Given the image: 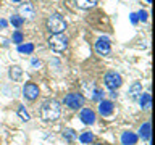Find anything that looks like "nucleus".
<instances>
[{
	"label": "nucleus",
	"instance_id": "20",
	"mask_svg": "<svg viewBox=\"0 0 155 145\" xmlns=\"http://www.w3.org/2000/svg\"><path fill=\"white\" fill-rule=\"evenodd\" d=\"M10 21H12V24H13L15 27H21L23 23H24V19H23L21 16H12V19H10Z\"/></svg>",
	"mask_w": 155,
	"mask_h": 145
},
{
	"label": "nucleus",
	"instance_id": "4",
	"mask_svg": "<svg viewBox=\"0 0 155 145\" xmlns=\"http://www.w3.org/2000/svg\"><path fill=\"white\" fill-rule=\"evenodd\" d=\"M104 81H105V85L108 87L110 90H116L121 84H123V79H121V76H120L116 71L107 72L105 77H104Z\"/></svg>",
	"mask_w": 155,
	"mask_h": 145
},
{
	"label": "nucleus",
	"instance_id": "3",
	"mask_svg": "<svg viewBox=\"0 0 155 145\" xmlns=\"http://www.w3.org/2000/svg\"><path fill=\"white\" fill-rule=\"evenodd\" d=\"M48 45H50L52 50L55 52H63L68 47V37L65 34H53V36L48 39Z\"/></svg>",
	"mask_w": 155,
	"mask_h": 145
},
{
	"label": "nucleus",
	"instance_id": "26",
	"mask_svg": "<svg viewBox=\"0 0 155 145\" xmlns=\"http://www.w3.org/2000/svg\"><path fill=\"white\" fill-rule=\"evenodd\" d=\"M0 27H2V29L7 27V21H5V19H0Z\"/></svg>",
	"mask_w": 155,
	"mask_h": 145
},
{
	"label": "nucleus",
	"instance_id": "15",
	"mask_svg": "<svg viewBox=\"0 0 155 145\" xmlns=\"http://www.w3.org/2000/svg\"><path fill=\"white\" fill-rule=\"evenodd\" d=\"M97 0H76V5L82 10H89L92 7H95Z\"/></svg>",
	"mask_w": 155,
	"mask_h": 145
},
{
	"label": "nucleus",
	"instance_id": "18",
	"mask_svg": "<svg viewBox=\"0 0 155 145\" xmlns=\"http://www.w3.org/2000/svg\"><path fill=\"white\" fill-rule=\"evenodd\" d=\"M63 137H65L66 140H70V142H73V140L78 137V134L73 129H65V130H63Z\"/></svg>",
	"mask_w": 155,
	"mask_h": 145
},
{
	"label": "nucleus",
	"instance_id": "13",
	"mask_svg": "<svg viewBox=\"0 0 155 145\" xmlns=\"http://www.w3.org/2000/svg\"><path fill=\"white\" fill-rule=\"evenodd\" d=\"M139 102H140V108L142 110H150V106H152V97H150V94H140Z\"/></svg>",
	"mask_w": 155,
	"mask_h": 145
},
{
	"label": "nucleus",
	"instance_id": "11",
	"mask_svg": "<svg viewBox=\"0 0 155 145\" xmlns=\"http://www.w3.org/2000/svg\"><path fill=\"white\" fill-rule=\"evenodd\" d=\"M137 134L134 132H123V135H121V143L123 145H136V142H137Z\"/></svg>",
	"mask_w": 155,
	"mask_h": 145
},
{
	"label": "nucleus",
	"instance_id": "1",
	"mask_svg": "<svg viewBox=\"0 0 155 145\" xmlns=\"http://www.w3.org/2000/svg\"><path fill=\"white\" fill-rule=\"evenodd\" d=\"M61 114V108L60 103L57 100H47L44 102V105L41 106V118L44 121H57Z\"/></svg>",
	"mask_w": 155,
	"mask_h": 145
},
{
	"label": "nucleus",
	"instance_id": "7",
	"mask_svg": "<svg viewBox=\"0 0 155 145\" xmlns=\"http://www.w3.org/2000/svg\"><path fill=\"white\" fill-rule=\"evenodd\" d=\"M23 95L26 97L28 100H36L37 95H39V87L36 84H32V82H28L23 89Z\"/></svg>",
	"mask_w": 155,
	"mask_h": 145
},
{
	"label": "nucleus",
	"instance_id": "16",
	"mask_svg": "<svg viewBox=\"0 0 155 145\" xmlns=\"http://www.w3.org/2000/svg\"><path fill=\"white\" fill-rule=\"evenodd\" d=\"M21 74H23V71H21L19 66H12L10 68V77H12L13 81H19L21 79Z\"/></svg>",
	"mask_w": 155,
	"mask_h": 145
},
{
	"label": "nucleus",
	"instance_id": "17",
	"mask_svg": "<svg viewBox=\"0 0 155 145\" xmlns=\"http://www.w3.org/2000/svg\"><path fill=\"white\" fill-rule=\"evenodd\" d=\"M18 52L19 53H32L34 52V45H32V44H19V45H18Z\"/></svg>",
	"mask_w": 155,
	"mask_h": 145
},
{
	"label": "nucleus",
	"instance_id": "30",
	"mask_svg": "<svg viewBox=\"0 0 155 145\" xmlns=\"http://www.w3.org/2000/svg\"><path fill=\"white\" fill-rule=\"evenodd\" d=\"M95 145H102V143H95Z\"/></svg>",
	"mask_w": 155,
	"mask_h": 145
},
{
	"label": "nucleus",
	"instance_id": "8",
	"mask_svg": "<svg viewBox=\"0 0 155 145\" xmlns=\"http://www.w3.org/2000/svg\"><path fill=\"white\" fill-rule=\"evenodd\" d=\"M18 13H19V16H21L23 19H24V18L31 19V18H34V16H36V10H34L32 3H28V2H26V3H23L21 7H19Z\"/></svg>",
	"mask_w": 155,
	"mask_h": 145
},
{
	"label": "nucleus",
	"instance_id": "12",
	"mask_svg": "<svg viewBox=\"0 0 155 145\" xmlns=\"http://www.w3.org/2000/svg\"><path fill=\"white\" fill-rule=\"evenodd\" d=\"M140 94H142V85H140V82H134V84L129 87V98L137 100L140 97Z\"/></svg>",
	"mask_w": 155,
	"mask_h": 145
},
{
	"label": "nucleus",
	"instance_id": "29",
	"mask_svg": "<svg viewBox=\"0 0 155 145\" xmlns=\"http://www.w3.org/2000/svg\"><path fill=\"white\" fill-rule=\"evenodd\" d=\"M147 2H149V3H150V2H152V0H147Z\"/></svg>",
	"mask_w": 155,
	"mask_h": 145
},
{
	"label": "nucleus",
	"instance_id": "10",
	"mask_svg": "<svg viewBox=\"0 0 155 145\" xmlns=\"http://www.w3.org/2000/svg\"><path fill=\"white\" fill-rule=\"evenodd\" d=\"M79 118L81 121L84 124H94V121H95V113L92 111L91 108H84L81 111V114H79Z\"/></svg>",
	"mask_w": 155,
	"mask_h": 145
},
{
	"label": "nucleus",
	"instance_id": "9",
	"mask_svg": "<svg viewBox=\"0 0 155 145\" xmlns=\"http://www.w3.org/2000/svg\"><path fill=\"white\" fill-rule=\"evenodd\" d=\"M99 113L102 116H110L113 113V102L110 100H100L99 103Z\"/></svg>",
	"mask_w": 155,
	"mask_h": 145
},
{
	"label": "nucleus",
	"instance_id": "19",
	"mask_svg": "<svg viewBox=\"0 0 155 145\" xmlns=\"http://www.w3.org/2000/svg\"><path fill=\"white\" fill-rule=\"evenodd\" d=\"M79 140L82 143H91L92 140H94V135H92V132H82L79 135Z\"/></svg>",
	"mask_w": 155,
	"mask_h": 145
},
{
	"label": "nucleus",
	"instance_id": "22",
	"mask_svg": "<svg viewBox=\"0 0 155 145\" xmlns=\"http://www.w3.org/2000/svg\"><path fill=\"white\" fill-rule=\"evenodd\" d=\"M13 42H15V44H21V42H23V34L19 32V31L13 32Z\"/></svg>",
	"mask_w": 155,
	"mask_h": 145
},
{
	"label": "nucleus",
	"instance_id": "23",
	"mask_svg": "<svg viewBox=\"0 0 155 145\" xmlns=\"http://www.w3.org/2000/svg\"><path fill=\"white\" fill-rule=\"evenodd\" d=\"M137 14V19H140V21H147V11H144V10H140L139 13H136Z\"/></svg>",
	"mask_w": 155,
	"mask_h": 145
},
{
	"label": "nucleus",
	"instance_id": "28",
	"mask_svg": "<svg viewBox=\"0 0 155 145\" xmlns=\"http://www.w3.org/2000/svg\"><path fill=\"white\" fill-rule=\"evenodd\" d=\"M13 2H21V0H13Z\"/></svg>",
	"mask_w": 155,
	"mask_h": 145
},
{
	"label": "nucleus",
	"instance_id": "2",
	"mask_svg": "<svg viewBox=\"0 0 155 145\" xmlns=\"http://www.w3.org/2000/svg\"><path fill=\"white\" fill-rule=\"evenodd\" d=\"M47 29L50 31L52 34H61L63 31L66 29V23L65 19L61 18V14H52V16H48L47 19Z\"/></svg>",
	"mask_w": 155,
	"mask_h": 145
},
{
	"label": "nucleus",
	"instance_id": "24",
	"mask_svg": "<svg viewBox=\"0 0 155 145\" xmlns=\"http://www.w3.org/2000/svg\"><path fill=\"white\" fill-rule=\"evenodd\" d=\"M102 92L100 90H94V95H92V100H97V102H100L102 100Z\"/></svg>",
	"mask_w": 155,
	"mask_h": 145
},
{
	"label": "nucleus",
	"instance_id": "5",
	"mask_svg": "<svg viewBox=\"0 0 155 145\" xmlns=\"http://www.w3.org/2000/svg\"><path fill=\"white\" fill-rule=\"evenodd\" d=\"M63 102H65V105L70 106L71 110H78L84 105V97L81 94H68Z\"/></svg>",
	"mask_w": 155,
	"mask_h": 145
},
{
	"label": "nucleus",
	"instance_id": "25",
	"mask_svg": "<svg viewBox=\"0 0 155 145\" xmlns=\"http://www.w3.org/2000/svg\"><path fill=\"white\" fill-rule=\"evenodd\" d=\"M129 19H131V23H133V24H136V23L139 21V19H137V14H136V13H131V14H129Z\"/></svg>",
	"mask_w": 155,
	"mask_h": 145
},
{
	"label": "nucleus",
	"instance_id": "27",
	"mask_svg": "<svg viewBox=\"0 0 155 145\" xmlns=\"http://www.w3.org/2000/svg\"><path fill=\"white\" fill-rule=\"evenodd\" d=\"M32 65H34V66H39V65H41V61H37V60H32Z\"/></svg>",
	"mask_w": 155,
	"mask_h": 145
},
{
	"label": "nucleus",
	"instance_id": "6",
	"mask_svg": "<svg viewBox=\"0 0 155 145\" xmlns=\"http://www.w3.org/2000/svg\"><path fill=\"white\" fill-rule=\"evenodd\" d=\"M111 50V47H110V40H108V37H100L99 40L95 42V52L99 53V55L102 56H105V55H108Z\"/></svg>",
	"mask_w": 155,
	"mask_h": 145
},
{
	"label": "nucleus",
	"instance_id": "21",
	"mask_svg": "<svg viewBox=\"0 0 155 145\" xmlns=\"http://www.w3.org/2000/svg\"><path fill=\"white\" fill-rule=\"evenodd\" d=\"M18 116H19L23 121H29V113L24 110V106H19V108H18Z\"/></svg>",
	"mask_w": 155,
	"mask_h": 145
},
{
	"label": "nucleus",
	"instance_id": "14",
	"mask_svg": "<svg viewBox=\"0 0 155 145\" xmlns=\"http://www.w3.org/2000/svg\"><path fill=\"white\" fill-rule=\"evenodd\" d=\"M137 137H140L142 140H149L150 139V123H144L142 126H140Z\"/></svg>",
	"mask_w": 155,
	"mask_h": 145
}]
</instances>
